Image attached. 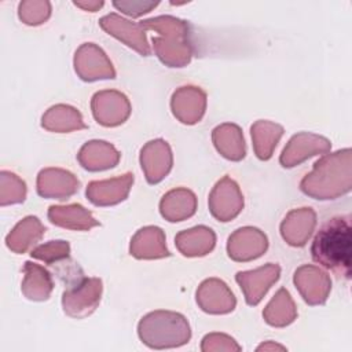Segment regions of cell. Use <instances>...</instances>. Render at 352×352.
Returning a JSON list of instances; mask_svg holds the SVG:
<instances>
[{
    "mask_svg": "<svg viewBox=\"0 0 352 352\" xmlns=\"http://www.w3.org/2000/svg\"><path fill=\"white\" fill-rule=\"evenodd\" d=\"M301 271L305 274V276L309 279V280H315V283H319V289L322 290H326L329 292L331 289V282L330 279L327 278V275L324 272H322L320 270L316 268L315 271V278L312 276V271H314V267H308V265H304L301 267ZM302 298L311 304V305H315V304H323L326 301V298L315 289V286H311L309 289H307L304 293H302Z\"/></svg>",
    "mask_w": 352,
    "mask_h": 352,
    "instance_id": "cell-8",
    "label": "cell"
},
{
    "mask_svg": "<svg viewBox=\"0 0 352 352\" xmlns=\"http://www.w3.org/2000/svg\"><path fill=\"white\" fill-rule=\"evenodd\" d=\"M132 182H133L132 173H125L122 177H118V179H111L104 182H91L87 187V197L94 205H99V206L114 205L126 198Z\"/></svg>",
    "mask_w": 352,
    "mask_h": 352,
    "instance_id": "cell-5",
    "label": "cell"
},
{
    "mask_svg": "<svg viewBox=\"0 0 352 352\" xmlns=\"http://www.w3.org/2000/svg\"><path fill=\"white\" fill-rule=\"evenodd\" d=\"M280 268L275 264H268L265 267L257 268L254 271H245V272H238L235 279L242 287H246L249 285H253V280H256L260 286L256 287H248L243 290L245 293V300L249 305H257L263 296L267 293L270 286L278 280L279 278Z\"/></svg>",
    "mask_w": 352,
    "mask_h": 352,
    "instance_id": "cell-4",
    "label": "cell"
},
{
    "mask_svg": "<svg viewBox=\"0 0 352 352\" xmlns=\"http://www.w3.org/2000/svg\"><path fill=\"white\" fill-rule=\"evenodd\" d=\"M113 6L128 15L139 16L158 6V1H113Z\"/></svg>",
    "mask_w": 352,
    "mask_h": 352,
    "instance_id": "cell-9",
    "label": "cell"
},
{
    "mask_svg": "<svg viewBox=\"0 0 352 352\" xmlns=\"http://www.w3.org/2000/svg\"><path fill=\"white\" fill-rule=\"evenodd\" d=\"M48 219L52 224L66 228L89 230L91 227L99 226V221L92 217L91 212L78 204L69 206H50Z\"/></svg>",
    "mask_w": 352,
    "mask_h": 352,
    "instance_id": "cell-6",
    "label": "cell"
},
{
    "mask_svg": "<svg viewBox=\"0 0 352 352\" xmlns=\"http://www.w3.org/2000/svg\"><path fill=\"white\" fill-rule=\"evenodd\" d=\"M351 217L329 219L316 232L311 245L312 260L345 279L351 278Z\"/></svg>",
    "mask_w": 352,
    "mask_h": 352,
    "instance_id": "cell-1",
    "label": "cell"
},
{
    "mask_svg": "<svg viewBox=\"0 0 352 352\" xmlns=\"http://www.w3.org/2000/svg\"><path fill=\"white\" fill-rule=\"evenodd\" d=\"M102 294V280L98 278L87 279L84 278L81 282L70 286L63 292L62 305L63 311L76 318H82L95 311L98 302L100 300L96 298H85V297H100Z\"/></svg>",
    "mask_w": 352,
    "mask_h": 352,
    "instance_id": "cell-3",
    "label": "cell"
},
{
    "mask_svg": "<svg viewBox=\"0 0 352 352\" xmlns=\"http://www.w3.org/2000/svg\"><path fill=\"white\" fill-rule=\"evenodd\" d=\"M70 246L66 241H50L45 245H40L32 249L30 256L45 261L47 264H55V261L69 258Z\"/></svg>",
    "mask_w": 352,
    "mask_h": 352,
    "instance_id": "cell-7",
    "label": "cell"
},
{
    "mask_svg": "<svg viewBox=\"0 0 352 352\" xmlns=\"http://www.w3.org/2000/svg\"><path fill=\"white\" fill-rule=\"evenodd\" d=\"M138 334L150 348H172L188 342L190 326L182 314L170 311H154L142 318Z\"/></svg>",
    "mask_w": 352,
    "mask_h": 352,
    "instance_id": "cell-2",
    "label": "cell"
}]
</instances>
